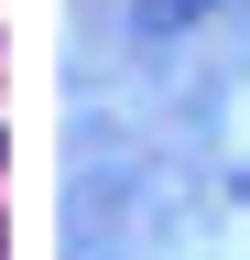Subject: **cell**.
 <instances>
[{
  "mask_svg": "<svg viewBox=\"0 0 250 260\" xmlns=\"http://www.w3.org/2000/svg\"><path fill=\"white\" fill-rule=\"evenodd\" d=\"M196 11H217V0H142V32H174V22H196Z\"/></svg>",
  "mask_w": 250,
  "mask_h": 260,
  "instance_id": "1",
  "label": "cell"
},
{
  "mask_svg": "<svg viewBox=\"0 0 250 260\" xmlns=\"http://www.w3.org/2000/svg\"><path fill=\"white\" fill-rule=\"evenodd\" d=\"M239 195H250V174H239Z\"/></svg>",
  "mask_w": 250,
  "mask_h": 260,
  "instance_id": "2",
  "label": "cell"
}]
</instances>
